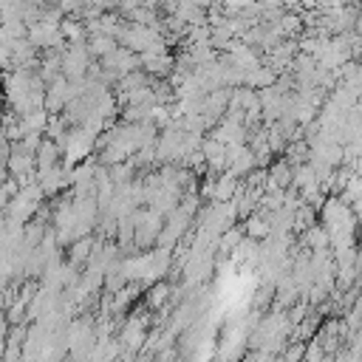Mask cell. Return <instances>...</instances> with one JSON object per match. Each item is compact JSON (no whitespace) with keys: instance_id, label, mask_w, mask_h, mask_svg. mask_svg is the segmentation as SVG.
Returning a JSON list of instances; mask_svg holds the SVG:
<instances>
[{"instance_id":"2","label":"cell","mask_w":362,"mask_h":362,"mask_svg":"<svg viewBox=\"0 0 362 362\" xmlns=\"http://www.w3.org/2000/svg\"><path fill=\"white\" fill-rule=\"evenodd\" d=\"M305 356V345L303 342H297V345H291L288 351H286V362H300Z\"/></svg>"},{"instance_id":"1","label":"cell","mask_w":362,"mask_h":362,"mask_svg":"<svg viewBox=\"0 0 362 362\" xmlns=\"http://www.w3.org/2000/svg\"><path fill=\"white\" fill-rule=\"evenodd\" d=\"M235 175H223V178H218V184H215V198L223 204L226 198H232V192H235Z\"/></svg>"},{"instance_id":"3","label":"cell","mask_w":362,"mask_h":362,"mask_svg":"<svg viewBox=\"0 0 362 362\" xmlns=\"http://www.w3.org/2000/svg\"><path fill=\"white\" fill-rule=\"evenodd\" d=\"M246 226H249V235H266V232H269V229H266V223H263L260 218H249V223H246Z\"/></svg>"}]
</instances>
